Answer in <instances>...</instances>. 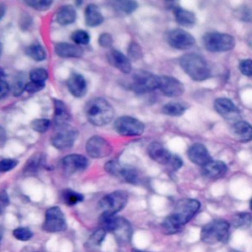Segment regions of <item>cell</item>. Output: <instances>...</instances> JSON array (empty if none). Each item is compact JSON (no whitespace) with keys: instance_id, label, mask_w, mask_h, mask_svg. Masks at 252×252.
Returning <instances> with one entry per match:
<instances>
[{"instance_id":"obj_1","label":"cell","mask_w":252,"mask_h":252,"mask_svg":"<svg viewBox=\"0 0 252 252\" xmlns=\"http://www.w3.org/2000/svg\"><path fill=\"white\" fill-rule=\"evenodd\" d=\"M85 112L89 122L97 127L109 124L114 117L113 106L103 97L90 99L86 104Z\"/></svg>"},{"instance_id":"obj_2","label":"cell","mask_w":252,"mask_h":252,"mask_svg":"<svg viewBox=\"0 0 252 252\" xmlns=\"http://www.w3.org/2000/svg\"><path fill=\"white\" fill-rule=\"evenodd\" d=\"M99 224L105 231L111 232L119 244H127L132 237V225L122 217L101 213Z\"/></svg>"},{"instance_id":"obj_3","label":"cell","mask_w":252,"mask_h":252,"mask_svg":"<svg viewBox=\"0 0 252 252\" xmlns=\"http://www.w3.org/2000/svg\"><path fill=\"white\" fill-rule=\"evenodd\" d=\"M183 71L194 81H204L211 77V68L207 61L199 54L189 53L179 59Z\"/></svg>"},{"instance_id":"obj_4","label":"cell","mask_w":252,"mask_h":252,"mask_svg":"<svg viewBox=\"0 0 252 252\" xmlns=\"http://www.w3.org/2000/svg\"><path fill=\"white\" fill-rule=\"evenodd\" d=\"M201 240L209 245L225 243L229 237V223L224 220H215L205 224L200 233Z\"/></svg>"},{"instance_id":"obj_5","label":"cell","mask_w":252,"mask_h":252,"mask_svg":"<svg viewBox=\"0 0 252 252\" xmlns=\"http://www.w3.org/2000/svg\"><path fill=\"white\" fill-rule=\"evenodd\" d=\"M203 44L208 51L224 52L234 47L235 39L230 34L212 32L203 35Z\"/></svg>"},{"instance_id":"obj_6","label":"cell","mask_w":252,"mask_h":252,"mask_svg":"<svg viewBox=\"0 0 252 252\" xmlns=\"http://www.w3.org/2000/svg\"><path fill=\"white\" fill-rule=\"evenodd\" d=\"M77 135V130L70 124L55 126L54 132L50 138V143L55 149L66 151L74 146Z\"/></svg>"},{"instance_id":"obj_7","label":"cell","mask_w":252,"mask_h":252,"mask_svg":"<svg viewBox=\"0 0 252 252\" xmlns=\"http://www.w3.org/2000/svg\"><path fill=\"white\" fill-rule=\"evenodd\" d=\"M128 202V193L124 190H116L103 196L99 203V209L102 213L113 215L120 212Z\"/></svg>"},{"instance_id":"obj_8","label":"cell","mask_w":252,"mask_h":252,"mask_svg":"<svg viewBox=\"0 0 252 252\" xmlns=\"http://www.w3.org/2000/svg\"><path fill=\"white\" fill-rule=\"evenodd\" d=\"M115 131L124 137H136L141 136L145 130V125L139 119L124 115L118 117L114 121Z\"/></svg>"},{"instance_id":"obj_9","label":"cell","mask_w":252,"mask_h":252,"mask_svg":"<svg viewBox=\"0 0 252 252\" xmlns=\"http://www.w3.org/2000/svg\"><path fill=\"white\" fill-rule=\"evenodd\" d=\"M159 77L148 71L140 70L134 74L131 88L136 94H145L158 89Z\"/></svg>"},{"instance_id":"obj_10","label":"cell","mask_w":252,"mask_h":252,"mask_svg":"<svg viewBox=\"0 0 252 252\" xmlns=\"http://www.w3.org/2000/svg\"><path fill=\"white\" fill-rule=\"evenodd\" d=\"M67 228V222L62 210L57 207H50L45 212L42 229L47 232H60Z\"/></svg>"},{"instance_id":"obj_11","label":"cell","mask_w":252,"mask_h":252,"mask_svg":"<svg viewBox=\"0 0 252 252\" xmlns=\"http://www.w3.org/2000/svg\"><path fill=\"white\" fill-rule=\"evenodd\" d=\"M200 207V202L195 199H181L176 203L174 212L172 214L179 220V222L184 225L198 213Z\"/></svg>"},{"instance_id":"obj_12","label":"cell","mask_w":252,"mask_h":252,"mask_svg":"<svg viewBox=\"0 0 252 252\" xmlns=\"http://www.w3.org/2000/svg\"><path fill=\"white\" fill-rule=\"evenodd\" d=\"M86 152L93 158H103L112 153V146L108 140L95 135L88 139Z\"/></svg>"},{"instance_id":"obj_13","label":"cell","mask_w":252,"mask_h":252,"mask_svg":"<svg viewBox=\"0 0 252 252\" xmlns=\"http://www.w3.org/2000/svg\"><path fill=\"white\" fill-rule=\"evenodd\" d=\"M165 39L171 47L179 50L189 49L195 44L194 36L181 29H174L167 32Z\"/></svg>"},{"instance_id":"obj_14","label":"cell","mask_w":252,"mask_h":252,"mask_svg":"<svg viewBox=\"0 0 252 252\" xmlns=\"http://www.w3.org/2000/svg\"><path fill=\"white\" fill-rule=\"evenodd\" d=\"M89 165L88 158L80 154H70L60 160V166L64 173L71 175L84 171Z\"/></svg>"},{"instance_id":"obj_15","label":"cell","mask_w":252,"mask_h":252,"mask_svg":"<svg viewBox=\"0 0 252 252\" xmlns=\"http://www.w3.org/2000/svg\"><path fill=\"white\" fill-rule=\"evenodd\" d=\"M158 89L164 95L170 97L179 96L184 93L183 84L178 79L171 76L159 77Z\"/></svg>"},{"instance_id":"obj_16","label":"cell","mask_w":252,"mask_h":252,"mask_svg":"<svg viewBox=\"0 0 252 252\" xmlns=\"http://www.w3.org/2000/svg\"><path fill=\"white\" fill-rule=\"evenodd\" d=\"M214 107L216 111L223 116L225 119L232 120L233 123H235L237 117L239 116V110L238 108L234 105L231 99L226 98V97H219L215 100L214 102Z\"/></svg>"},{"instance_id":"obj_17","label":"cell","mask_w":252,"mask_h":252,"mask_svg":"<svg viewBox=\"0 0 252 252\" xmlns=\"http://www.w3.org/2000/svg\"><path fill=\"white\" fill-rule=\"evenodd\" d=\"M67 89L75 97H83L87 93V82L83 75L77 72H72L67 79Z\"/></svg>"},{"instance_id":"obj_18","label":"cell","mask_w":252,"mask_h":252,"mask_svg":"<svg viewBox=\"0 0 252 252\" xmlns=\"http://www.w3.org/2000/svg\"><path fill=\"white\" fill-rule=\"evenodd\" d=\"M187 156L193 163L201 166H204L206 163L212 160L207 148L201 143L191 145L187 151Z\"/></svg>"},{"instance_id":"obj_19","label":"cell","mask_w":252,"mask_h":252,"mask_svg":"<svg viewBox=\"0 0 252 252\" xmlns=\"http://www.w3.org/2000/svg\"><path fill=\"white\" fill-rule=\"evenodd\" d=\"M147 151L149 157L160 164L167 165L172 158V154L158 142H152Z\"/></svg>"},{"instance_id":"obj_20","label":"cell","mask_w":252,"mask_h":252,"mask_svg":"<svg viewBox=\"0 0 252 252\" xmlns=\"http://www.w3.org/2000/svg\"><path fill=\"white\" fill-rule=\"evenodd\" d=\"M108 62L114 66L116 69H118L123 74H130L132 71V64L131 60L128 58V56L124 55L122 52L116 49H112L107 54Z\"/></svg>"},{"instance_id":"obj_21","label":"cell","mask_w":252,"mask_h":252,"mask_svg":"<svg viewBox=\"0 0 252 252\" xmlns=\"http://www.w3.org/2000/svg\"><path fill=\"white\" fill-rule=\"evenodd\" d=\"M227 171L226 164L221 160H211L202 166V174L208 179L222 177Z\"/></svg>"},{"instance_id":"obj_22","label":"cell","mask_w":252,"mask_h":252,"mask_svg":"<svg viewBox=\"0 0 252 252\" xmlns=\"http://www.w3.org/2000/svg\"><path fill=\"white\" fill-rule=\"evenodd\" d=\"M54 52L62 58H79L83 55V49L77 44L69 42H58L54 46Z\"/></svg>"},{"instance_id":"obj_23","label":"cell","mask_w":252,"mask_h":252,"mask_svg":"<svg viewBox=\"0 0 252 252\" xmlns=\"http://www.w3.org/2000/svg\"><path fill=\"white\" fill-rule=\"evenodd\" d=\"M232 134L235 136V138L242 142L247 143L252 141V126L243 120H238L231 126Z\"/></svg>"},{"instance_id":"obj_24","label":"cell","mask_w":252,"mask_h":252,"mask_svg":"<svg viewBox=\"0 0 252 252\" xmlns=\"http://www.w3.org/2000/svg\"><path fill=\"white\" fill-rule=\"evenodd\" d=\"M53 104H54V116H53L54 125L59 126V125L69 124L71 115L64 101L60 99H53Z\"/></svg>"},{"instance_id":"obj_25","label":"cell","mask_w":252,"mask_h":252,"mask_svg":"<svg viewBox=\"0 0 252 252\" xmlns=\"http://www.w3.org/2000/svg\"><path fill=\"white\" fill-rule=\"evenodd\" d=\"M56 22L61 26L73 24L77 19V12L72 5H63L58 9L55 15Z\"/></svg>"},{"instance_id":"obj_26","label":"cell","mask_w":252,"mask_h":252,"mask_svg":"<svg viewBox=\"0 0 252 252\" xmlns=\"http://www.w3.org/2000/svg\"><path fill=\"white\" fill-rule=\"evenodd\" d=\"M85 23L88 27L94 28L103 23V16L95 4H89L85 9Z\"/></svg>"},{"instance_id":"obj_27","label":"cell","mask_w":252,"mask_h":252,"mask_svg":"<svg viewBox=\"0 0 252 252\" xmlns=\"http://www.w3.org/2000/svg\"><path fill=\"white\" fill-rule=\"evenodd\" d=\"M173 14L174 18L177 24H179L182 27L185 28H191L194 26L196 22V17L195 14L191 11L185 10L181 7H176L173 9Z\"/></svg>"},{"instance_id":"obj_28","label":"cell","mask_w":252,"mask_h":252,"mask_svg":"<svg viewBox=\"0 0 252 252\" xmlns=\"http://www.w3.org/2000/svg\"><path fill=\"white\" fill-rule=\"evenodd\" d=\"M118 177L120 179L124 180L125 182L134 184V185H137L140 182L139 171L135 167L128 165V164H122V167H121Z\"/></svg>"},{"instance_id":"obj_29","label":"cell","mask_w":252,"mask_h":252,"mask_svg":"<svg viewBox=\"0 0 252 252\" xmlns=\"http://www.w3.org/2000/svg\"><path fill=\"white\" fill-rule=\"evenodd\" d=\"M182 224L179 222V220L175 218V216L173 214L167 216L162 223H161V228H162V231L165 233V234H174V233H177L179 231H181L182 229Z\"/></svg>"},{"instance_id":"obj_30","label":"cell","mask_w":252,"mask_h":252,"mask_svg":"<svg viewBox=\"0 0 252 252\" xmlns=\"http://www.w3.org/2000/svg\"><path fill=\"white\" fill-rule=\"evenodd\" d=\"M188 105L184 102L181 101H170L166 104H164L161 108L162 113H164L165 115H169V116H180L182 115L186 109H187Z\"/></svg>"},{"instance_id":"obj_31","label":"cell","mask_w":252,"mask_h":252,"mask_svg":"<svg viewBox=\"0 0 252 252\" xmlns=\"http://www.w3.org/2000/svg\"><path fill=\"white\" fill-rule=\"evenodd\" d=\"M26 55L34 61L40 62L46 58V51L39 43H32L26 47Z\"/></svg>"},{"instance_id":"obj_32","label":"cell","mask_w":252,"mask_h":252,"mask_svg":"<svg viewBox=\"0 0 252 252\" xmlns=\"http://www.w3.org/2000/svg\"><path fill=\"white\" fill-rule=\"evenodd\" d=\"M44 164V157L42 154L37 153L32 156L29 160H27L25 167H24V172L25 173H35L42 165Z\"/></svg>"},{"instance_id":"obj_33","label":"cell","mask_w":252,"mask_h":252,"mask_svg":"<svg viewBox=\"0 0 252 252\" xmlns=\"http://www.w3.org/2000/svg\"><path fill=\"white\" fill-rule=\"evenodd\" d=\"M28 82H26L25 80V76L23 73H18L15 75L14 79L11 82L10 85V92L13 94V95L15 96H19L23 94V92L25 91L26 85Z\"/></svg>"},{"instance_id":"obj_34","label":"cell","mask_w":252,"mask_h":252,"mask_svg":"<svg viewBox=\"0 0 252 252\" xmlns=\"http://www.w3.org/2000/svg\"><path fill=\"white\" fill-rule=\"evenodd\" d=\"M61 198L63 202L68 206H75L84 201V195L72 189H64L61 192Z\"/></svg>"},{"instance_id":"obj_35","label":"cell","mask_w":252,"mask_h":252,"mask_svg":"<svg viewBox=\"0 0 252 252\" xmlns=\"http://www.w3.org/2000/svg\"><path fill=\"white\" fill-rule=\"evenodd\" d=\"M231 222L234 227L246 228L252 223V217L248 213H237L232 216Z\"/></svg>"},{"instance_id":"obj_36","label":"cell","mask_w":252,"mask_h":252,"mask_svg":"<svg viewBox=\"0 0 252 252\" xmlns=\"http://www.w3.org/2000/svg\"><path fill=\"white\" fill-rule=\"evenodd\" d=\"M106 231L103 228H97L95 229L88 238L87 242H86V246L89 248H94L97 247L101 244V242L103 241L104 237H105Z\"/></svg>"},{"instance_id":"obj_37","label":"cell","mask_w":252,"mask_h":252,"mask_svg":"<svg viewBox=\"0 0 252 252\" xmlns=\"http://www.w3.org/2000/svg\"><path fill=\"white\" fill-rule=\"evenodd\" d=\"M71 39L77 45H87L91 40V36L87 31L77 30L71 33Z\"/></svg>"},{"instance_id":"obj_38","label":"cell","mask_w":252,"mask_h":252,"mask_svg":"<svg viewBox=\"0 0 252 252\" xmlns=\"http://www.w3.org/2000/svg\"><path fill=\"white\" fill-rule=\"evenodd\" d=\"M50 120L47 118H36L31 122V128L37 133H45L50 127Z\"/></svg>"},{"instance_id":"obj_39","label":"cell","mask_w":252,"mask_h":252,"mask_svg":"<svg viewBox=\"0 0 252 252\" xmlns=\"http://www.w3.org/2000/svg\"><path fill=\"white\" fill-rule=\"evenodd\" d=\"M29 78H30V81L45 83V81L48 79V73H47V70L44 68H35L30 72Z\"/></svg>"},{"instance_id":"obj_40","label":"cell","mask_w":252,"mask_h":252,"mask_svg":"<svg viewBox=\"0 0 252 252\" xmlns=\"http://www.w3.org/2000/svg\"><path fill=\"white\" fill-rule=\"evenodd\" d=\"M115 5L117 6V8H118L121 12H123V13H125V14H127V15L132 14V13L138 8V3H137L136 1H132V0L117 1V2L115 3Z\"/></svg>"},{"instance_id":"obj_41","label":"cell","mask_w":252,"mask_h":252,"mask_svg":"<svg viewBox=\"0 0 252 252\" xmlns=\"http://www.w3.org/2000/svg\"><path fill=\"white\" fill-rule=\"evenodd\" d=\"M13 235H14V237L16 239H18L20 241H28V240H30L32 237L33 233L28 227L19 226V227H16L13 230Z\"/></svg>"},{"instance_id":"obj_42","label":"cell","mask_w":252,"mask_h":252,"mask_svg":"<svg viewBox=\"0 0 252 252\" xmlns=\"http://www.w3.org/2000/svg\"><path fill=\"white\" fill-rule=\"evenodd\" d=\"M25 4L34 10L45 11L49 9V7L53 4V2L51 0H28V1H25Z\"/></svg>"},{"instance_id":"obj_43","label":"cell","mask_w":252,"mask_h":252,"mask_svg":"<svg viewBox=\"0 0 252 252\" xmlns=\"http://www.w3.org/2000/svg\"><path fill=\"white\" fill-rule=\"evenodd\" d=\"M128 58L133 60V61H137L139 59L142 58L143 56V52H142V48L141 46L135 42V41H132L129 46H128Z\"/></svg>"},{"instance_id":"obj_44","label":"cell","mask_w":252,"mask_h":252,"mask_svg":"<svg viewBox=\"0 0 252 252\" xmlns=\"http://www.w3.org/2000/svg\"><path fill=\"white\" fill-rule=\"evenodd\" d=\"M121 167H122V164L118 160H114V159L108 160L104 164V170L107 173H109L110 175H113V176H116V177H118V175L120 173V170H121Z\"/></svg>"},{"instance_id":"obj_45","label":"cell","mask_w":252,"mask_h":252,"mask_svg":"<svg viewBox=\"0 0 252 252\" xmlns=\"http://www.w3.org/2000/svg\"><path fill=\"white\" fill-rule=\"evenodd\" d=\"M18 165V160L15 158H3L0 160V172H7L14 169Z\"/></svg>"},{"instance_id":"obj_46","label":"cell","mask_w":252,"mask_h":252,"mask_svg":"<svg viewBox=\"0 0 252 252\" xmlns=\"http://www.w3.org/2000/svg\"><path fill=\"white\" fill-rule=\"evenodd\" d=\"M45 88V83H38V82H33V81H30L27 83L25 91L28 94H35L40 92L41 90H43Z\"/></svg>"},{"instance_id":"obj_47","label":"cell","mask_w":252,"mask_h":252,"mask_svg":"<svg viewBox=\"0 0 252 252\" xmlns=\"http://www.w3.org/2000/svg\"><path fill=\"white\" fill-rule=\"evenodd\" d=\"M98 44L103 47V48H109L112 46L113 44V37L110 33L108 32H102L101 34H99L98 36V40H97Z\"/></svg>"},{"instance_id":"obj_48","label":"cell","mask_w":252,"mask_h":252,"mask_svg":"<svg viewBox=\"0 0 252 252\" xmlns=\"http://www.w3.org/2000/svg\"><path fill=\"white\" fill-rule=\"evenodd\" d=\"M240 72L248 77L252 76V60L251 59H244L241 60L238 66Z\"/></svg>"},{"instance_id":"obj_49","label":"cell","mask_w":252,"mask_h":252,"mask_svg":"<svg viewBox=\"0 0 252 252\" xmlns=\"http://www.w3.org/2000/svg\"><path fill=\"white\" fill-rule=\"evenodd\" d=\"M236 17L239 18L241 21L250 22L252 20V10L245 6L242 8H239L236 12Z\"/></svg>"},{"instance_id":"obj_50","label":"cell","mask_w":252,"mask_h":252,"mask_svg":"<svg viewBox=\"0 0 252 252\" xmlns=\"http://www.w3.org/2000/svg\"><path fill=\"white\" fill-rule=\"evenodd\" d=\"M182 164H183L182 159H181L178 156L172 155V158H171V159H170V161H169V163H168L167 165H168L172 170H178V169L182 166Z\"/></svg>"},{"instance_id":"obj_51","label":"cell","mask_w":252,"mask_h":252,"mask_svg":"<svg viewBox=\"0 0 252 252\" xmlns=\"http://www.w3.org/2000/svg\"><path fill=\"white\" fill-rule=\"evenodd\" d=\"M10 92V85L5 81L2 80L0 82V99L4 98Z\"/></svg>"},{"instance_id":"obj_52","label":"cell","mask_w":252,"mask_h":252,"mask_svg":"<svg viewBox=\"0 0 252 252\" xmlns=\"http://www.w3.org/2000/svg\"><path fill=\"white\" fill-rule=\"evenodd\" d=\"M0 202H1L3 205H5V206H7V205L9 204V202H10L9 196H8L6 190H4V189H2V190L0 191Z\"/></svg>"},{"instance_id":"obj_53","label":"cell","mask_w":252,"mask_h":252,"mask_svg":"<svg viewBox=\"0 0 252 252\" xmlns=\"http://www.w3.org/2000/svg\"><path fill=\"white\" fill-rule=\"evenodd\" d=\"M5 139H6V131L4 130V128L0 126V146L3 145V143L5 142Z\"/></svg>"},{"instance_id":"obj_54","label":"cell","mask_w":252,"mask_h":252,"mask_svg":"<svg viewBox=\"0 0 252 252\" xmlns=\"http://www.w3.org/2000/svg\"><path fill=\"white\" fill-rule=\"evenodd\" d=\"M5 13H6V6H5V4L0 3V20L4 17Z\"/></svg>"},{"instance_id":"obj_55","label":"cell","mask_w":252,"mask_h":252,"mask_svg":"<svg viewBox=\"0 0 252 252\" xmlns=\"http://www.w3.org/2000/svg\"><path fill=\"white\" fill-rule=\"evenodd\" d=\"M247 42H248L249 46L252 48V33H250V34L248 35V37H247Z\"/></svg>"},{"instance_id":"obj_56","label":"cell","mask_w":252,"mask_h":252,"mask_svg":"<svg viewBox=\"0 0 252 252\" xmlns=\"http://www.w3.org/2000/svg\"><path fill=\"white\" fill-rule=\"evenodd\" d=\"M131 252H149V251H143V250H139V249H132Z\"/></svg>"},{"instance_id":"obj_57","label":"cell","mask_w":252,"mask_h":252,"mask_svg":"<svg viewBox=\"0 0 252 252\" xmlns=\"http://www.w3.org/2000/svg\"><path fill=\"white\" fill-rule=\"evenodd\" d=\"M2 236H3V228L0 226V242L2 240Z\"/></svg>"},{"instance_id":"obj_58","label":"cell","mask_w":252,"mask_h":252,"mask_svg":"<svg viewBox=\"0 0 252 252\" xmlns=\"http://www.w3.org/2000/svg\"><path fill=\"white\" fill-rule=\"evenodd\" d=\"M2 50H3V48H2V43H1V41H0V57H1V54H2Z\"/></svg>"},{"instance_id":"obj_59","label":"cell","mask_w":252,"mask_h":252,"mask_svg":"<svg viewBox=\"0 0 252 252\" xmlns=\"http://www.w3.org/2000/svg\"><path fill=\"white\" fill-rule=\"evenodd\" d=\"M250 209L252 210V198H251V200H250Z\"/></svg>"},{"instance_id":"obj_60","label":"cell","mask_w":252,"mask_h":252,"mask_svg":"<svg viewBox=\"0 0 252 252\" xmlns=\"http://www.w3.org/2000/svg\"><path fill=\"white\" fill-rule=\"evenodd\" d=\"M2 213V208H1V206H0V214Z\"/></svg>"},{"instance_id":"obj_61","label":"cell","mask_w":252,"mask_h":252,"mask_svg":"<svg viewBox=\"0 0 252 252\" xmlns=\"http://www.w3.org/2000/svg\"><path fill=\"white\" fill-rule=\"evenodd\" d=\"M2 78H3V77H1V76H0V82H1V81H2V80H3V79H2Z\"/></svg>"},{"instance_id":"obj_62","label":"cell","mask_w":252,"mask_h":252,"mask_svg":"<svg viewBox=\"0 0 252 252\" xmlns=\"http://www.w3.org/2000/svg\"><path fill=\"white\" fill-rule=\"evenodd\" d=\"M230 252H239V251H234V250H232V251H230Z\"/></svg>"},{"instance_id":"obj_63","label":"cell","mask_w":252,"mask_h":252,"mask_svg":"<svg viewBox=\"0 0 252 252\" xmlns=\"http://www.w3.org/2000/svg\"><path fill=\"white\" fill-rule=\"evenodd\" d=\"M34 252H37V251H34Z\"/></svg>"}]
</instances>
